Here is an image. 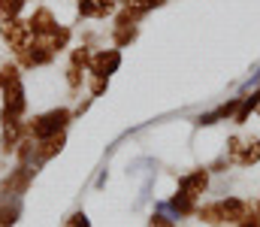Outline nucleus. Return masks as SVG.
I'll return each mask as SVG.
<instances>
[{"instance_id": "obj_1", "label": "nucleus", "mask_w": 260, "mask_h": 227, "mask_svg": "<svg viewBox=\"0 0 260 227\" xmlns=\"http://www.w3.org/2000/svg\"><path fill=\"white\" fill-rule=\"evenodd\" d=\"M24 70L15 61H3L0 64V124L3 121H18L27 115V88H24Z\"/></svg>"}, {"instance_id": "obj_2", "label": "nucleus", "mask_w": 260, "mask_h": 227, "mask_svg": "<svg viewBox=\"0 0 260 227\" xmlns=\"http://www.w3.org/2000/svg\"><path fill=\"white\" fill-rule=\"evenodd\" d=\"M27 121V134L34 140H46V137H58L67 134L70 124H73V109L70 106H52L46 112H37L34 118H24Z\"/></svg>"}, {"instance_id": "obj_3", "label": "nucleus", "mask_w": 260, "mask_h": 227, "mask_svg": "<svg viewBox=\"0 0 260 227\" xmlns=\"http://www.w3.org/2000/svg\"><path fill=\"white\" fill-rule=\"evenodd\" d=\"M34 176H37V170H34L30 164H15V167L0 179V203H3V200H21V197L30 191Z\"/></svg>"}, {"instance_id": "obj_4", "label": "nucleus", "mask_w": 260, "mask_h": 227, "mask_svg": "<svg viewBox=\"0 0 260 227\" xmlns=\"http://www.w3.org/2000/svg\"><path fill=\"white\" fill-rule=\"evenodd\" d=\"M0 40L9 49V55H18L21 49H27L34 43V30H30V24H27L24 15H18V18H0Z\"/></svg>"}, {"instance_id": "obj_5", "label": "nucleus", "mask_w": 260, "mask_h": 227, "mask_svg": "<svg viewBox=\"0 0 260 227\" xmlns=\"http://www.w3.org/2000/svg\"><path fill=\"white\" fill-rule=\"evenodd\" d=\"M12 61H15L21 70H46V67H52V64L58 61V55L52 52V46H49L46 40H37V37H34V43H30L27 49H21L18 55H12Z\"/></svg>"}, {"instance_id": "obj_6", "label": "nucleus", "mask_w": 260, "mask_h": 227, "mask_svg": "<svg viewBox=\"0 0 260 227\" xmlns=\"http://www.w3.org/2000/svg\"><path fill=\"white\" fill-rule=\"evenodd\" d=\"M121 64H124L121 49H115V46H109V49H94L88 76H106V79H112V76L121 70Z\"/></svg>"}, {"instance_id": "obj_7", "label": "nucleus", "mask_w": 260, "mask_h": 227, "mask_svg": "<svg viewBox=\"0 0 260 227\" xmlns=\"http://www.w3.org/2000/svg\"><path fill=\"white\" fill-rule=\"evenodd\" d=\"M27 24H30V30H34V37L37 40H49L58 27H61V18H58V12L52 9V6H34V12L27 15Z\"/></svg>"}, {"instance_id": "obj_8", "label": "nucleus", "mask_w": 260, "mask_h": 227, "mask_svg": "<svg viewBox=\"0 0 260 227\" xmlns=\"http://www.w3.org/2000/svg\"><path fill=\"white\" fill-rule=\"evenodd\" d=\"M118 12L115 0H76V15L85 21H106Z\"/></svg>"}, {"instance_id": "obj_9", "label": "nucleus", "mask_w": 260, "mask_h": 227, "mask_svg": "<svg viewBox=\"0 0 260 227\" xmlns=\"http://www.w3.org/2000/svg\"><path fill=\"white\" fill-rule=\"evenodd\" d=\"M209 185H212L209 167H194V170H188L185 176H179V191H188L197 200H203V194L209 191Z\"/></svg>"}, {"instance_id": "obj_10", "label": "nucleus", "mask_w": 260, "mask_h": 227, "mask_svg": "<svg viewBox=\"0 0 260 227\" xmlns=\"http://www.w3.org/2000/svg\"><path fill=\"white\" fill-rule=\"evenodd\" d=\"M24 134H27V121H24V118H18V121H3V124H0V154H3V157H12Z\"/></svg>"}, {"instance_id": "obj_11", "label": "nucleus", "mask_w": 260, "mask_h": 227, "mask_svg": "<svg viewBox=\"0 0 260 227\" xmlns=\"http://www.w3.org/2000/svg\"><path fill=\"white\" fill-rule=\"evenodd\" d=\"M67 146V134H58V137H46V140H37V149H34V170H40L43 164L55 160Z\"/></svg>"}, {"instance_id": "obj_12", "label": "nucleus", "mask_w": 260, "mask_h": 227, "mask_svg": "<svg viewBox=\"0 0 260 227\" xmlns=\"http://www.w3.org/2000/svg\"><path fill=\"white\" fill-rule=\"evenodd\" d=\"M221 203V215H224V224L236 227L248 212H251V203L245 200V197H236V194H227V197H221L218 200Z\"/></svg>"}, {"instance_id": "obj_13", "label": "nucleus", "mask_w": 260, "mask_h": 227, "mask_svg": "<svg viewBox=\"0 0 260 227\" xmlns=\"http://www.w3.org/2000/svg\"><path fill=\"white\" fill-rule=\"evenodd\" d=\"M197 206H200V200H197V197H191L188 191H179V188H176V194L167 200V206H164V209H167L173 218H179V221H182V218H194Z\"/></svg>"}, {"instance_id": "obj_14", "label": "nucleus", "mask_w": 260, "mask_h": 227, "mask_svg": "<svg viewBox=\"0 0 260 227\" xmlns=\"http://www.w3.org/2000/svg\"><path fill=\"white\" fill-rule=\"evenodd\" d=\"M236 109H239V97H230V100L218 103L212 112H203V115L197 118V124H200V127H212V124H218V121H233Z\"/></svg>"}, {"instance_id": "obj_15", "label": "nucleus", "mask_w": 260, "mask_h": 227, "mask_svg": "<svg viewBox=\"0 0 260 227\" xmlns=\"http://www.w3.org/2000/svg\"><path fill=\"white\" fill-rule=\"evenodd\" d=\"M260 164V137H242V146H239V154H236V164L233 167H242V170H251Z\"/></svg>"}, {"instance_id": "obj_16", "label": "nucleus", "mask_w": 260, "mask_h": 227, "mask_svg": "<svg viewBox=\"0 0 260 227\" xmlns=\"http://www.w3.org/2000/svg\"><path fill=\"white\" fill-rule=\"evenodd\" d=\"M145 18H148V12H145L142 6H136V3H121L118 12H115L109 21H112V27H124V24H142Z\"/></svg>"}, {"instance_id": "obj_17", "label": "nucleus", "mask_w": 260, "mask_h": 227, "mask_svg": "<svg viewBox=\"0 0 260 227\" xmlns=\"http://www.w3.org/2000/svg\"><path fill=\"white\" fill-rule=\"evenodd\" d=\"M194 218L206 227H224V215H221V203H218V200H206V203L200 200Z\"/></svg>"}, {"instance_id": "obj_18", "label": "nucleus", "mask_w": 260, "mask_h": 227, "mask_svg": "<svg viewBox=\"0 0 260 227\" xmlns=\"http://www.w3.org/2000/svg\"><path fill=\"white\" fill-rule=\"evenodd\" d=\"M136 40H139V24L109 27V46H115V49H130Z\"/></svg>"}, {"instance_id": "obj_19", "label": "nucleus", "mask_w": 260, "mask_h": 227, "mask_svg": "<svg viewBox=\"0 0 260 227\" xmlns=\"http://www.w3.org/2000/svg\"><path fill=\"white\" fill-rule=\"evenodd\" d=\"M91 55H94L91 46L76 43V46H70V52H67V67H76V70H85V73H88V67H91Z\"/></svg>"}, {"instance_id": "obj_20", "label": "nucleus", "mask_w": 260, "mask_h": 227, "mask_svg": "<svg viewBox=\"0 0 260 227\" xmlns=\"http://www.w3.org/2000/svg\"><path fill=\"white\" fill-rule=\"evenodd\" d=\"M73 40H76V30H73L70 24H61V27H58V30H55L46 43L52 46V52H55V55H64V52H70Z\"/></svg>"}, {"instance_id": "obj_21", "label": "nucleus", "mask_w": 260, "mask_h": 227, "mask_svg": "<svg viewBox=\"0 0 260 227\" xmlns=\"http://www.w3.org/2000/svg\"><path fill=\"white\" fill-rule=\"evenodd\" d=\"M21 218V200H3L0 203V227H15Z\"/></svg>"}, {"instance_id": "obj_22", "label": "nucleus", "mask_w": 260, "mask_h": 227, "mask_svg": "<svg viewBox=\"0 0 260 227\" xmlns=\"http://www.w3.org/2000/svg\"><path fill=\"white\" fill-rule=\"evenodd\" d=\"M64 82H67V88H70V94H79L85 88V82H88V73L85 70H76V67H67Z\"/></svg>"}, {"instance_id": "obj_23", "label": "nucleus", "mask_w": 260, "mask_h": 227, "mask_svg": "<svg viewBox=\"0 0 260 227\" xmlns=\"http://www.w3.org/2000/svg\"><path fill=\"white\" fill-rule=\"evenodd\" d=\"M30 0H0V18H18L24 15Z\"/></svg>"}, {"instance_id": "obj_24", "label": "nucleus", "mask_w": 260, "mask_h": 227, "mask_svg": "<svg viewBox=\"0 0 260 227\" xmlns=\"http://www.w3.org/2000/svg\"><path fill=\"white\" fill-rule=\"evenodd\" d=\"M85 88H88V97H106V91H109V79L106 76H88V82H85Z\"/></svg>"}, {"instance_id": "obj_25", "label": "nucleus", "mask_w": 260, "mask_h": 227, "mask_svg": "<svg viewBox=\"0 0 260 227\" xmlns=\"http://www.w3.org/2000/svg\"><path fill=\"white\" fill-rule=\"evenodd\" d=\"M145 227H176V218H173L167 209H154V212L148 215Z\"/></svg>"}, {"instance_id": "obj_26", "label": "nucleus", "mask_w": 260, "mask_h": 227, "mask_svg": "<svg viewBox=\"0 0 260 227\" xmlns=\"http://www.w3.org/2000/svg\"><path fill=\"white\" fill-rule=\"evenodd\" d=\"M67 227H91V218H88V212H73L70 218H67Z\"/></svg>"}, {"instance_id": "obj_27", "label": "nucleus", "mask_w": 260, "mask_h": 227, "mask_svg": "<svg viewBox=\"0 0 260 227\" xmlns=\"http://www.w3.org/2000/svg\"><path fill=\"white\" fill-rule=\"evenodd\" d=\"M230 167H233V164L227 160V154H218V157H215V160L209 164V173H227Z\"/></svg>"}, {"instance_id": "obj_28", "label": "nucleus", "mask_w": 260, "mask_h": 227, "mask_svg": "<svg viewBox=\"0 0 260 227\" xmlns=\"http://www.w3.org/2000/svg\"><path fill=\"white\" fill-rule=\"evenodd\" d=\"M127 3H136V6H142L148 15H151L154 9H164V6H167V0H127Z\"/></svg>"}, {"instance_id": "obj_29", "label": "nucleus", "mask_w": 260, "mask_h": 227, "mask_svg": "<svg viewBox=\"0 0 260 227\" xmlns=\"http://www.w3.org/2000/svg\"><path fill=\"white\" fill-rule=\"evenodd\" d=\"M91 103H94V97H85V100H79V103L73 106V118H82V115L91 109Z\"/></svg>"}, {"instance_id": "obj_30", "label": "nucleus", "mask_w": 260, "mask_h": 227, "mask_svg": "<svg viewBox=\"0 0 260 227\" xmlns=\"http://www.w3.org/2000/svg\"><path fill=\"white\" fill-rule=\"evenodd\" d=\"M236 227H260V215L254 212V209H251V212H248V215H245V218H242V221H239Z\"/></svg>"}, {"instance_id": "obj_31", "label": "nucleus", "mask_w": 260, "mask_h": 227, "mask_svg": "<svg viewBox=\"0 0 260 227\" xmlns=\"http://www.w3.org/2000/svg\"><path fill=\"white\" fill-rule=\"evenodd\" d=\"M254 115H257V118H260V103H257V109H254Z\"/></svg>"}, {"instance_id": "obj_32", "label": "nucleus", "mask_w": 260, "mask_h": 227, "mask_svg": "<svg viewBox=\"0 0 260 227\" xmlns=\"http://www.w3.org/2000/svg\"><path fill=\"white\" fill-rule=\"evenodd\" d=\"M0 91H3V82H0Z\"/></svg>"}, {"instance_id": "obj_33", "label": "nucleus", "mask_w": 260, "mask_h": 227, "mask_svg": "<svg viewBox=\"0 0 260 227\" xmlns=\"http://www.w3.org/2000/svg\"><path fill=\"white\" fill-rule=\"evenodd\" d=\"M224 227H230V224H224Z\"/></svg>"}]
</instances>
